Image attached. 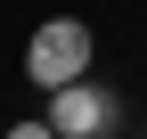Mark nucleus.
Wrapping results in <instances>:
<instances>
[{
    "instance_id": "obj_1",
    "label": "nucleus",
    "mask_w": 147,
    "mask_h": 139,
    "mask_svg": "<svg viewBox=\"0 0 147 139\" xmlns=\"http://www.w3.org/2000/svg\"><path fill=\"white\" fill-rule=\"evenodd\" d=\"M90 57H98V41H90L82 16H41L25 41V74L41 82V90H65V82H90Z\"/></svg>"
},
{
    "instance_id": "obj_2",
    "label": "nucleus",
    "mask_w": 147,
    "mask_h": 139,
    "mask_svg": "<svg viewBox=\"0 0 147 139\" xmlns=\"http://www.w3.org/2000/svg\"><path fill=\"white\" fill-rule=\"evenodd\" d=\"M49 123H57V139H106L123 123V98L106 82H65V90H49Z\"/></svg>"
},
{
    "instance_id": "obj_3",
    "label": "nucleus",
    "mask_w": 147,
    "mask_h": 139,
    "mask_svg": "<svg viewBox=\"0 0 147 139\" xmlns=\"http://www.w3.org/2000/svg\"><path fill=\"white\" fill-rule=\"evenodd\" d=\"M0 139H57V123H49V115H41V123H8Z\"/></svg>"
}]
</instances>
